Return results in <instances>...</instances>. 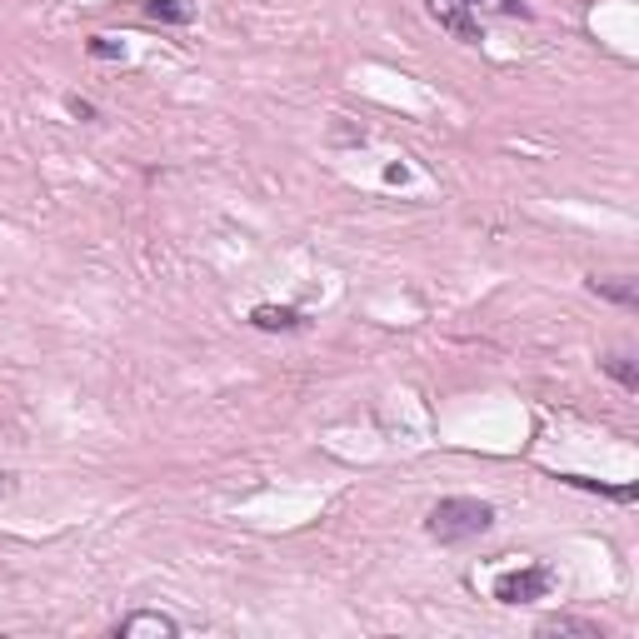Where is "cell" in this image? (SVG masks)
I'll list each match as a JSON object with an SVG mask.
<instances>
[{"instance_id": "52a82bcc", "label": "cell", "mask_w": 639, "mask_h": 639, "mask_svg": "<svg viewBox=\"0 0 639 639\" xmlns=\"http://www.w3.org/2000/svg\"><path fill=\"white\" fill-rule=\"evenodd\" d=\"M250 325H255V330H300V325H305V315H300V310H290V305H255Z\"/></svg>"}, {"instance_id": "8fae6325", "label": "cell", "mask_w": 639, "mask_h": 639, "mask_svg": "<svg viewBox=\"0 0 639 639\" xmlns=\"http://www.w3.org/2000/svg\"><path fill=\"white\" fill-rule=\"evenodd\" d=\"M90 55H95V60H120L125 50H120L110 35H95V40H90Z\"/></svg>"}, {"instance_id": "9c48e42d", "label": "cell", "mask_w": 639, "mask_h": 639, "mask_svg": "<svg viewBox=\"0 0 639 639\" xmlns=\"http://www.w3.org/2000/svg\"><path fill=\"white\" fill-rule=\"evenodd\" d=\"M605 370H610L625 390H639V370H635V360H630V355H610V360H605Z\"/></svg>"}, {"instance_id": "30bf717a", "label": "cell", "mask_w": 639, "mask_h": 639, "mask_svg": "<svg viewBox=\"0 0 639 639\" xmlns=\"http://www.w3.org/2000/svg\"><path fill=\"white\" fill-rule=\"evenodd\" d=\"M145 10H150L155 20H175V25H180V20H190V5H185V0H150Z\"/></svg>"}, {"instance_id": "5b68a950", "label": "cell", "mask_w": 639, "mask_h": 639, "mask_svg": "<svg viewBox=\"0 0 639 639\" xmlns=\"http://www.w3.org/2000/svg\"><path fill=\"white\" fill-rule=\"evenodd\" d=\"M535 635L545 639H605V630L600 625H590V620H570V615H555V620H540V630Z\"/></svg>"}, {"instance_id": "7a4b0ae2", "label": "cell", "mask_w": 639, "mask_h": 639, "mask_svg": "<svg viewBox=\"0 0 639 639\" xmlns=\"http://www.w3.org/2000/svg\"><path fill=\"white\" fill-rule=\"evenodd\" d=\"M555 590V570L545 565H530V570H510L495 580V600L500 605H530V600H545Z\"/></svg>"}, {"instance_id": "3957f363", "label": "cell", "mask_w": 639, "mask_h": 639, "mask_svg": "<svg viewBox=\"0 0 639 639\" xmlns=\"http://www.w3.org/2000/svg\"><path fill=\"white\" fill-rule=\"evenodd\" d=\"M425 10H430V20H435L440 30H450L455 40H465V45H480V40H485L480 15H470L465 0H425Z\"/></svg>"}, {"instance_id": "7c38bea8", "label": "cell", "mask_w": 639, "mask_h": 639, "mask_svg": "<svg viewBox=\"0 0 639 639\" xmlns=\"http://www.w3.org/2000/svg\"><path fill=\"white\" fill-rule=\"evenodd\" d=\"M70 115H80V120H90V115H95V105H90V100H70Z\"/></svg>"}, {"instance_id": "8992f818", "label": "cell", "mask_w": 639, "mask_h": 639, "mask_svg": "<svg viewBox=\"0 0 639 639\" xmlns=\"http://www.w3.org/2000/svg\"><path fill=\"white\" fill-rule=\"evenodd\" d=\"M590 290H595V295H605V300H615V305H630V310L639 305V285L630 280V275H595V280H590Z\"/></svg>"}, {"instance_id": "4fadbf2b", "label": "cell", "mask_w": 639, "mask_h": 639, "mask_svg": "<svg viewBox=\"0 0 639 639\" xmlns=\"http://www.w3.org/2000/svg\"><path fill=\"white\" fill-rule=\"evenodd\" d=\"M10 490H15V480H10V475H0V495H10Z\"/></svg>"}, {"instance_id": "277c9868", "label": "cell", "mask_w": 639, "mask_h": 639, "mask_svg": "<svg viewBox=\"0 0 639 639\" xmlns=\"http://www.w3.org/2000/svg\"><path fill=\"white\" fill-rule=\"evenodd\" d=\"M120 639H175L180 635V625L170 620V615H155V610H140V615H130V620H120Z\"/></svg>"}, {"instance_id": "ba28073f", "label": "cell", "mask_w": 639, "mask_h": 639, "mask_svg": "<svg viewBox=\"0 0 639 639\" xmlns=\"http://www.w3.org/2000/svg\"><path fill=\"white\" fill-rule=\"evenodd\" d=\"M470 15H500V20H530L525 0H465Z\"/></svg>"}, {"instance_id": "6da1fadb", "label": "cell", "mask_w": 639, "mask_h": 639, "mask_svg": "<svg viewBox=\"0 0 639 639\" xmlns=\"http://www.w3.org/2000/svg\"><path fill=\"white\" fill-rule=\"evenodd\" d=\"M490 525H495V505H485V500H440V505L430 510V520H425L430 540H440V545L475 540V535H485Z\"/></svg>"}]
</instances>
